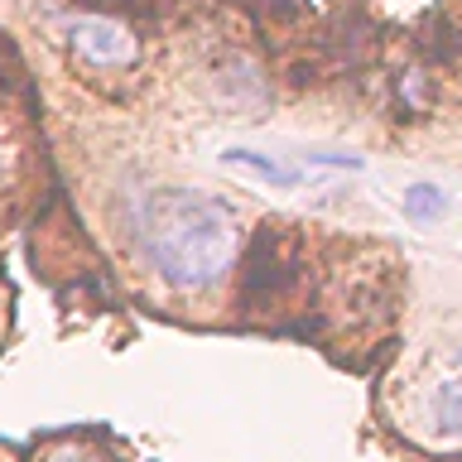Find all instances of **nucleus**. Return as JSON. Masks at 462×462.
<instances>
[{
  "mask_svg": "<svg viewBox=\"0 0 462 462\" xmlns=\"http://www.w3.org/2000/svg\"><path fill=\"white\" fill-rule=\"evenodd\" d=\"M140 241L154 274L179 294L212 289L236 260V212L198 188H159L140 208Z\"/></svg>",
  "mask_w": 462,
  "mask_h": 462,
  "instance_id": "obj_1",
  "label": "nucleus"
},
{
  "mask_svg": "<svg viewBox=\"0 0 462 462\" xmlns=\"http://www.w3.org/2000/svg\"><path fill=\"white\" fill-rule=\"evenodd\" d=\"M87 5H144V0H87Z\"/></svg>",
  "mask_w": 462,
  "mask_h": 462,
  "instance_id": "obj_7",
  "label": "nucleus"
},
{
  "mask_svg": "<svg viewBox=\"0 0 462 462\" xmlns=\"http://www.w3.org/2000/svg\"><path fill=\"white\" fill-rule=\"evenodd\" d=\"M53 462H87V457H72V453H63V457H53Z\"/></svg>",
  "mask_w": 462,
  "mask_h": 462,
  "instance_id": "obj_8",
  "label": "nucleus"
},
{
  "mask_svg": "<svg viewBox=\"0 0 462 462\" xmlns=\"http://www.w3.org/2000/svg\"><path fill=\"white\" fill-rule=\"evenodd\" d=\"M309 164H323V169H361V154H309Z\"/></svg>",
  "mask_w": 462,
  "mask_h": 462,
  "instance_id": "obj_6",
  "label": "nucleus"
},
{
  "mask_svg": "<svg viewBox=\"0 0 462 462\" xmlns=\"http://www.w3.org/2000/svg\"><path fill=\"white\" fill-rule=\"evenodd\" d=\"M429 424L443 439H457L462 433V346L453 352V361H448L443 375L429 390Z\"/></svg>",
  "mask_w": 462,
  "mask_h": 462,
  "instance_id": "obj_3",
  "label": "nucleus"
},
{
  "mask_svg": "<svg viewBox=\"0 0 462 462\" xmlns=\"http://www.w3.org/2000/svg\"><path fill=\"white\" fill-rule=\"evenodd\" d=\"M63 39H68V53L92 72H125L140 58V39L116 14H72L63 24Z\"/></svg>",
  "mask_w": 462,
  "mask_h": 462,
  "instance_id": "obj_2",
  "label": "nucleus"
},
{
  "mask_svg": "<svg viewBox=\"0 0 462 462\" xmlns=\"http://www.w3.org/2000/svg\"><path fill=\"white\" fill-rule=\"evenodd\" d=\"M404 217L410 222H439V217H448V193L439 183H410L404 188Z\"/></svg>",
  "mask_w": 462,
  "mask_h": 462,
  "instance_id": "obj_5",
  "label": "nucleus"
},
{
  "mask_svg": "<svg viewBox=\"0 0 462 462\" xmlns=\"http://www.w3.org/2000/svg\"><path fill=\"white\" fill-rule=\"evenodd\" d=\"M222 164L255 173V179L270 183V188H299V173H294V169H284L280 159H270V154H260V150H241V144H236V150L222 154Z\"/></svg>",
  "mask_w": 462,
  "mask_h": 462,
  "instance_id": "obj_4",
  "label": "nucleus"
}]
</instances>
